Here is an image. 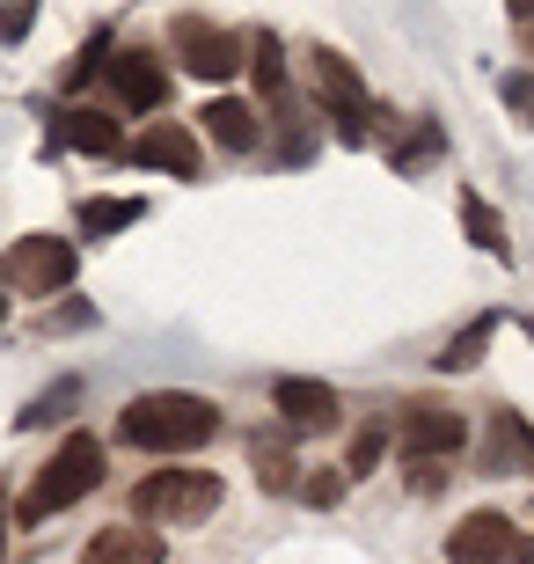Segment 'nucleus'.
Masks as SVG:
<instances>
[{
  "label": "nucleus",
  "mask_w": 534,
  "mask_h": 564,
  "mask_svg": "<svg viewBox=\"0 0 534 564\" xmlns=\"http://www.w3.org/2000/svg\"><path fill=\"white\" fill-rule=\"evenodd\" d=\"M271 403L286 411V425H293V433H329V425L345 419L337 389H329V381H301V375H286V381H279V389H271Z\"/></svg>",
  "instance_id": "9"
},
{
  "label": "nucleus",
  "mask_w": 534,
  "mask_h": 564,
  "mask_svg": "<svg viewBox=\"0 0 534 564\" xmlns=\"http://www.w3.org/2000/svg\"><path fill=\"white\" fill-rule=\"evenodd\" d=\"M308 491V506H337L345 499V477H315V484H301Z\"/></svg>",
  "instance_id": "26"
},
{
  "label": "nucleus",
  "mask_w": 534,
  "mask_h": 564,
  "mask_svg": "<svg viewBox=\"0 0 534 564\" xmlns=\"http://www.w3.org/2000/svg\"><path fill=\"white\" fill-rule=\"evenodd\" d=\"M198 118H206V132L220 147H235V154H242V147H257V132H264V126H257V104H242V96H220V104H206Z\"/></svg>",
  "instance_id": "14"
},
{
  "label": "nucleus",
  "mask_w": 534,
  "mask_h": 564,
  "mask_svg": "<svg viewBox=\"0 0 534 564\" xmlns=\"http://www.w3.org/2000/svg\"><path fill=\"white\" fill-rule=\"evenodd\" d=\"M103 66H110V37H103V30H96V37H88V52H81V59H74V66H66V88H81L88 74H103Z\"/></svg>",
  "instance_id": "22"
},
{
  "label": "nucleus",
  "mask_w": 534,
  "mask_h": 564,
  "mask_svg": "<svg viewBox=\"0 0 534 564\" xmlns=\"http://www.w3.org/2000/svg\"><path fill=\"white\" fill-rule=\"evenodd\" d=\"M168 37H176L184 66H190V74H206V82H227V74L249 59V44L235 37V30H220V22H206V15H176V22H168Z\"/></svg>",
  "instance_id": "6"
},
{
  "label": "nucleus",
  "mask_w": 534,
  "mask_h": 564,
  "mask_svg": "<svg viewBox=\"0 0 534 564\" xmlns=\"http://www.w3.org/2000/svg\"><path fill=\"white\" fill-rule=\"evenodd\" d=\"M37 30V8H0V44H22Z\"/></svg>",
  "instance_id": "23"
},
{
  "label": "nucleus",
  "mask_w": 534,
  "mask_h": 564,
  "mask_svg": "<svg viewBox=\"0 0 534 564\" xmlns=\"http://www.w3.org/2000/svg\"><path fill=\"white\" fill-rule=\"evenodd\" d=\"M505 104H513V110H534V74H505Z\"/></svg>",
  "instance_id": "27"
},
{
  "label": "nucleus",
  "mask_w": 534,
  "mask_h": 564,
  "mask_svg": "<svg viewBox=\"0 0 534 564\" xmlns=\"http://www.w3.org/2000/svg\"><path fill=\"white\" fill-rule=\"evenodd\" d=\"M81 564H162V535H154V528H132V521L96 528L88 550H81Z\"/></svg>",
  "instance_id": "11"
},
{
  "label": "nucleus",
  "mask_w": 534,
  "mask_h": 564,
  "mask_svg": "<svg viewBox=\"0 0 534 564\" xmlns=\"http://www.w3.org/2000/svg\"><path fill=\"white\" fill-rule=\"evenodd\" d=\"M227 499V484L212 477V469H162V477H146L140 491H132V513L140 521H176V528H198L212 521Z\"/></svg>",
  "instance_id": "3"
},
{
  "label": "nucleus",
  "mask_w": 534,
  "mask_h": 564,
  "mask_svg": "<svg viewBox=\"0 0 534 564\" xmlns=\"http://www.w3.org/2000/svg\"><path fill=\"white\" fill-rule=\"evenodd\" d=\"M103 484V447L88 433H66L59 447H52V462L37 469V484L22 491V506H15V528H37V521H52V513H66L74 499H88Z\"/></svg>",
  "instance_id": "2"
},
{
  "label": "nucleus",
  "mask_w": 534,
  "mask_h": 564,
  "mask_svg": "<svg viewBox=\"0 0 534 564\" xmlns=\"http://www.w3.org/2000/svg\"><path fill=\"white\" fill-rule=\"evenodd\" d=\"M52 132H59L74 154H103V162H110V154H124V132L110 126L103 110H59V126H52Z\"/></svg>",
  "instance_id": "13"
},
{
  "label": "nucleus",
  "mask_w": 534,
  "mask_h": 564,
  "mask_svg": "<svg viewBox=\"0 0 534 564\" xmlns=\"http://www.w3.org/2000/svg\"><path fill=\"white\" fill-rule=\"evenodd\" d=\"M403 447H411V462L461 455V447H469V419L447 411V403H411V411H403Z\"/></svg>",
  "instance_id": "7"
},
{
  "label": "nucleus",
  "mask_w": 534,
  "mask_h": 564,
  "mask_svg": "<svg viewBox=\"0 0 534 564\" xmlns=\"http://www.w3.org/2000/svg\"><path fill=\"white\" fill-rule=\"evenodd\" d=\"M257 88H264L271 104H279V96H286V59H279V37H257Z\"/></svg>",
  "instance_id": "20"
},
{
  "label": "nucleus",
  "mask_w": 534,
  "mask_h": 564,
  "mask_svg": "<svg viewBox=\"0 0 534 564\" xmlns=\"http://www.w3.org/2000/svg\"><path fill=\"white\" fill-rule=\"evenodd\" d=\"M520 330H527V345H534V315H527V323H520Z\"/></svg>",
  "instance_id": "28"
},
{
  "label": "nucleus",
  "mask_w": 534,
  "mask_h": 564,
  "mask_svg": "<svg viewBox=\"0 0 534 564\" xmlns=\"http://www.w3.org/2000/svg\"><path fill=\"white\" fill-rule=\"evenodd\" d=\"M74 242L66 235H15L8 250H0V293H30V301H44V293H66L74 286Z\"/></svg>",
  "instance_id": "4"
},
{
  "label": "nucleus",
  "mask_w": 534,
  "mask_h": 564,
  "mask_svg": "<svg viewBox=\"0 0 534 564\" xmlns=\"http://www.w3.org/2000/svg\"><path fill=\"white\" fill-rule=\"evenodd\" d=\"M132 220H146L140 198H81V235H124Z\"/></svg>",
  "instance_id": "17"
},
{
  "label": "nucleus",
  "mask_w": 534,
  "mask_h": 564,
  "mask_svg": "<svg viewBox=\"0 0 534 564\" xmlns=\"http://www.w3.org/2000/svg\"><path fill=\"white\" fill-rule=\"evenodd\" d=\"M66 403H81V381H52V389H44L15 425H22V433H30V425H52V419H66Z\"/></svg>",
  "instance_id": "19"
},
{
  "label": "nucleus",
  "mask_w": 534,
  "mask_h": 564,
  "mask_svg": "<svg viewBox=\"0 0 534 564\" xmlns=\"http://www.w3.org/2000/svg\"><path fill=\"white\" fill-rule=\"evenodd\" d=\"M212 433H220V411L206 397H190V389H146V397H132L118 411V440L140 447V455H190Z\"/></svg>",
  "instance_id": "1"
},
{
  "label": "nucleus",
  "mask_w": 534,
  "mask_h": 564,
  "mask_svg": "<svg viewBox=\"0 0 534 564\" xmlns=\"http://www.w3.org/2000/svg\"><path fill=\"white\" fill-rule=\"evenodd\" d=\"M425 154H439V126H417V132H411V147H403V154H395V169L425 162Z\"/></svg>",
  "instance_id": "24"
},
{
  "label": "nucleus",
  "mask_w": 534,
  "mask_h": 564,
  "mask_svg": "<svg viewBox=\"0 0 534 564\" xmlns=\"http://www.w3.org/2000/svg\"><path fill=\"white\" fill-rule=\"evenodd\" d=\"M439 484H447V469H439V462H411V491H425V499H432Z\"/></svg>",
  "instance_id": "25"
},
{
  "label": "nucleus",
  "mask_w": 534,
  "mask_h": 564,
  "mask_svg": "<svg viewBox=\"0 0 534 564\" xmlns=\"http://www.w3.org/2000/svg\"><path fill=\"white\" fill-rule=\"evenodd\" d=\"M381 455H389V433H381V425H367V433L351 440V462H345V477H367V469H373Z\"/></svg>",
  "instance_id": "21"
},
{
  "label": "nucleus",
  "mask_w": 534,
  "mask_h": 564,
  "mask_svg": "<svg viewBox=\"0 0 534 564\" xmlns=\"http://www.w3.org/2000/svg\"><path fill=\"white\" fill-rule=\"evenodd\" d=\"M491 337H498V315H476L469 330H461V337L447 345V352H439V367H447V375H469L476 359L491 352Z\"/></svg>",
  "instance_id": "18"
},
{
  "label": "nucleus",
  "mask_w": 534,
  "mask_h": 564,
  "mask_svg": "<svg viewBox=\"0 0 534 564\" xmlns=\"http://www.w3.org/2000/svg\"><path fill=\"white\" fill-rule=\"evenodd\" d=\"M461 228H469V242H476V250L513 257V242H505V220H498V206H483L476 191H461Z\"/></svg>",
  "instance_id": "16"
},
{
  "label": "nucleus",
  "mask_w": 534,
  "mask_h": 564,
  "mask_svg": "<svg viewBox=\"0 0 534 564\" xmlns=\"http://www.w3.org/2000/svg\"><path fill=\"white\" fill-rule=\"evenodd\" d=\"M308 74H315V88L329 96V110L345 118V140H367V82H359L337 52H308Z\"/></svg>",
  "instance_id": "8"
},
{
  "label": "nucleus",
  "mask_w": 534,
  "mask_h": 564,
  "mask_svg": "<svg viewBox=\"0 0 534 564\" xmlns=\"http://www.w3.org/2000/svg\"><path fill=\"white\" fill-rule=\"evenodd\" d=\"M0 543H8V535H0Z\"/></svg>",
  "instance_id": "29"
},
{
  "label": "nucleus",
  "mask_w": 534,
  "mask_h": 564,
  "mask_svg": "<svg viewBox=\"0 0 534 564\" xmlns=\"http://www.w3.org/2000/svg\"><path fill=\"white\" fill-rule=\"evenodd\" d=\"M110 88H118V104H124V110H162L168 74L146 59V52H118V59H110Z\"/></svg>",
  "instance_id": "12"
},
{
  "label": "nucleus",
  "mask_w": 534,
  "mask_h": 564,
  "mask_svg": "<svg viewBox=\"0 0 534 564\" xmlns=\"http://www.w3.org/2000/svg\"><path fill=\"white\" fill-rule=\"evenodd\" d=\"M447 564H534V535L505 513H469L447 528Z\"/></svg>",
  "instance_id": "5"
},
{
  "label": "nucleus",
  "mask_w": 534,
  "mask_h": 564,
  "mask_svg": "<svg viewBox=\"0 0 534 564\" xmlns=\"http://www.w3.org/2000/svg\"><path fill=\"white\" fill-rule=\"evenodd\" d=\"M132 162L140 169H168V176H198V132L190 126H146L140 140H132Z\"/></svg>",
  "instance_id": "10"
},
{
  "label": "nucleus",
  "mask_w": 534,
  "mask_h": 564,
  "mask_svg": "<svg viewBox=\"0 0 534 564\" xmlns=\"http://www.w3.org/2000/svg\"><path fill=\"white\" fill-rule=\"evenodd\" d=\"M505 477V469H534V433L513 419V411H498V433H491V455H483Z\"/></svg>",
  "instance_id": "15"
}]
</instances>
